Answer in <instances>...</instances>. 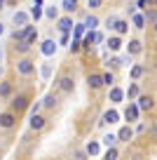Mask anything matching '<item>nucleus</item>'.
Here are the masks:
<instances>
[{"label":"nucleus","instance_id":"18","mask_svg":"<svg viewBox=\"0 0 157 160\" xmlns=\"http://www.w3.org/2000/svg\"><path fill=\"white\" fill-rule=\"evenodd\" d=\"M84 151H87V155H92V158H94V155H98V151H101V144H98V141H89Z\"/></svg>","mask_w":157,"mask_h":160},{"label":"nucleus","instance_id":"19","mask_svg":"<svg viewBox=\"0 0 157 160\" xmlns=\"http://www.w3.org/2000/svg\"><path fill=\"white\" fill-rule=\"evenodd\" d=\"M131 21H134V28H145V19H143V14H136V12H134L131 14Z\"/></svg>","mask_w":157,"mask_h":160},{"label":"nucleus","instance_id":"17","mask_svg":"<svg viewBox=\"0 0 157 160\" xmlns=\"http://www.w3.org/2000/svg\"><path fill=\"white\" fill-rule=\"evenodd\" d=\"M12 21H14L17 26H24V24H28V14H26V12H14Z\"/></svg>","mask_w":157,"mask_h":160},{"label":"nucleus","instance_id":"42","mask_svg":"<svg viewBox=\"0 0 157 160\" xmlns=\"http://www.w3.org/2000/svg\"><path fill=\"white\" fill-rule=\"evenodd\" d=\"M33 2H35V5H42V2H45V0H33Z\"/></svg>","mask_w":157,"mask_h":160},{"label":"nucleus","instance_id":"38","mask_svg":"<svg viewBox=\"0 0 157 160\" xmlns=\"http://www.w3.org/2000/svg\"><path fill=\"white\" fill-rule=\"evenodd\" d=\"M115 21H117V17H113V14H110L108 19H106V26H108V28H113V24H115Z\"/></svg>","mask_w":157,"mask_h":160},{"label":"nucleus","instance_id":"8","mask_svg":"<svg viewBox=\"0 0 157 160\" xmlns=\"http://www.w3.org/2000/svg\"><path fill=\"white\" fill-rule=\"evenodd\" d=\"M45 122H47V120H45L40 113H31V120H28L31 130H42V127H45Z\"/></svg>","mask_w":157,"mask_h":160},{"label":"nucleus","instance_id":"2","mask_svg":"<svg viewBox=\"0 0 157 160\" xmlns=\"http://www.w3.org/2000/svg\"><path fill=\"white\" fill-rule=\"evenodd\" d=\"M17 125V113L14 111H5V113H0V127L2 130H10V127Z\"/></svg>","mask_w":157,"mask_h":160},{"label":"nucleus","instance_id":"40","mask_svg":"<svg viewBox=\"0 0 157 160\" xmlns=\"http://www.w3.org/2000/svg\"><path fill=\"white\" fill-rule=\"evenodd\" d=\"M145 5H148V7H155V5H157V0H145Z\"/></svg>","mask_w":157,"mask_h":160},{"label":"nucleus","instance_id":"44","mask_svg":"<svg viewBox=\"0 0 157 160\" xmlns=\"http://www.w3.org/2000/svg\"><path fill=\"white\" fill-rule=\"evenodd\" d=\"M0 82H2V78H0Z\"/></svg>","mask_w":157,"mask_h":160},{"label":"nucleus","instance_id":"35","mask_svg":"<svg viewBox=\"0 0 157 160\" xmlns=\"http://www.w3.org/2000/svg\"><path fill=\"white\" fill-rule=\"evenodd\" d=\"M87 5L92 7V10H98V7L103 5V0H87Z\"/></svg>","mask_w":157,"mask_h":160},{"label":"nucleus","instance_id":"31","mask_svg":"<svg viewBox=\"0 0 157 160\" xmlns=\"http://www.w3.org/2000/svg\"><path fill=\"white\" fill-rule=\"evenodd\" d=\"M45 17H49V19H56V17H59V10H56L54 5L47 7V10H45Z\"/></svg>","mask_w":157,"mask_h":160},{"label":"nucleus","instance_id":"4","mask_svg":"<svg viewBox=\"0 0 157 160\" xmlns=\"http://www.w3.org/2000/svg\"><path fill=\"white\" fill-rule=\"evenodd\" d=\"M136 104H138V108H141V111H152V108H155V99H152L150 94H141Z\"/></svg>","mask_w":157,"mask_h":160},{"label":"nucleus","instance_id":"26","mask_svg":"<svg viewBox=\"0 0 157 160\" xmlns=\"http://www.w3.org/2000/svg\"><path fill=\"white\" fill-rule=\"evenodd\" d=\"M10 94H12V85H10V82H0V97H5V99H7Z\"/></svg>","mask_w":157,"mask_h":160},{"label":"nucleus","instance_id":"12","mask_svg":"<svg viewBox=\"0 0 157 160\" xmlns=\"http://www.w3.org/2000/svg\"><path fill=\"white\" fill-rule=\"evenodd\" d=\"M120 120V113L115 108H110V111H106V113H103V120L101 122H108V125H113V122H117Z\"/></svg>","mask_w":157,"mask_h":160},{"label":"nucleus","instance_id":"7","mask_svg":"<svg viewBox=\"0 0 157 160\" xmlns=\"http://www.w3.org/2000/svg\"><path fill=\"white\" fill-rule=\"evenodd\" d=\"M138 113H141L138 104H129L127 111H124V118H127V122H134V120H138Z\"/></svg>","mask_w":157,"mask_h":160},{"label":"nucleus","instance_id":"45","mask_svg":"<svg viewBox=\"0 0 157 160\" xmlns=\"http://www.w3.org/2000/svg\"><path fill=\"white\" fill-rule=\"evenodd\" d=\"M155 24H157V21H155Z\"/></svg>","mask_w":157,"mask_h":160},{"label":"nucleus","instance_id":"36","mask_svg":"<svg viewBox=\"0 0 157 160\" xmlns=\"http://www.w3.org/2000/svg\"><path fill=\"white\" fill-rule=\"evenodd\" d=\"M131 64V54H124L122 59H120V66H129Z\"/></svg>","mask_w":157,"mask_h":160},{"label":"nucleus","instance_id":"21","mask_svg":"<svg viewBox=\"0 0 157 160\" xmlns=\"http://www.w3.org/2000/svg\"><path fill=\"white\" fill-rule=\"evenodd\" d=\"M61 7L66 12H75L78 10V0H61Z\"/></svg>","mask_w":157,"mask_h":160},{"label":"nucleus","instance_id":"22","mask_svg":"<svg viewBox=\"0 0 157 160\" xmlns=\"http://www.w3.org/2000/svg\"><path fill=\"white\" fill-rule=\"evenodd\" d=\"M84 31H87V26H84V24H73V38H80V40H82Z\"/></svg>","mask_w":157,"mask_h":160},{"label":"nucleus","instance_id":"23","mask_svg":"<svg viewBox=\"0 0 157 160\" xmlns=\"http://www.w3.org/2000/svg\"><path fill=\"white\" fill-rule=\"evenodd\" d=\"M143 19H145V24H155V21H157V12H155V10H148V7H145Z\"/></svg>","mask_w":157,"mask_h":160},{"label":"nucleus","instance_id":"39","mask_svg":"<svg viewBox=\"0 0 157 160\" xmlns=\"http://www.w3.org/2000/svg\"><path fill=\"white\" fill-rule=\"evenodd\" d=\"M75 158H78V160H84V158H87V151H78V153H75Z\"/></svg>","mask_w":157,"mask_h":160},{"label":"nucleus","instance_id":"6","mask_svg":"<svg viewBox=\"0 0 157 160\" xmlns=\"http://www.w3.org/2000/svg\"><path fill=\"white\" fill-rule=\"evenodd\" d=\"M40 52H42L45 57H52L56 52V42L52 38H47V40H42V45H40Z\"/></svg>","mask_w":157,"mask_h":160},{"label":"nucleus","instance_id":"29","mask_svg":"<svg viewBox=\"0 0 157 160\" xmlns=\"http://www.w3.org/2000/svg\"><path fill=\"white\" fill-rule=\"evenodd\" d=\"M84 26H87V28H96V26H98V19H96L94 14H89L87 19H84Z\"/></svg>","mask_w":157,"mask_h":160},{"label":"nucleus","instance_id":"5","mask_svg":"<svg viewBox=\"0 0 157 160\" xmlns=\"http://www.w3.org/2000/svg\"><path fill=\"white\" fill-rule=\"evenodd\" d=\"M73 87H75V80L70 78V75H64V78L59 80V90L64 92V94H70V92H73Z\"/></svg>","mask_w":157,"mask_h":160},{"label":"nucleus","instance_id":"25","mask_svg":"<svg viewBox=\"0 0 157 160\" xmlns=\"http://www.w3.org/2000/svg\"><path fill=\"white\" fill-rule=\"evenodd\" d=\"M40 75H42V80H49V78H52V64H42Z\"/></svg>","mask_w":157,"mask_h":160},{"label":"nucleus","instance_id":"13","mask_svg":"<svg viewBox=\"0 0 157 160\" xmlns=\"http://www.w3.org/2000/svg\"><path fill=\"white\" fill-rule=\"evenodd\" d=\"M131 137H134V130H131V127H129V125H124L122 130L117 132V141H129V139H131Z\"/></svg>","mask_w":157,"mask_h":160},{"label":"nucleus","instance_id":"30","mask_svg":"<svg viewBox=\"0 0 157 160\" xmlns=\"http://www.w3.org/2000/svg\"><path fill=\"white\" fill-rule=\"evenodd\" d=\"M124 94H127L129 99H136V97H138V85H129V90L124 92Z\"/></svg>","mask_w":157,"mask_h":160},{"label":"nucleus","instance_id":"10","mask_svg":"<svg viewBox=\"0 0 157 160\" xmlns=\"http://www.w3.org/2000/svg\"><path fill=\"white\" fill-rule=\"evenodd\" d=\"M56 28H59L61 33H70V31H73V19H70V17H61Z\"/></svg>","mask_w":157,"mask_h":160},{"label":"nucleus","instance_id":"34","mask_svg":"<svg viewBox=\"0 0 157 160\" xmlns=\"http://www.w3.org/2000/svg\"><path fill=\"white\" fill-rule=\"evenodd\" d=\"M113 82H115V75L113 73H103V85H110V87H113Z\"/></svg>","mask_w":157,"mask_h":160},{"label":"nucleus","instance_id":"1","mask_svg":"<svg viewBox=\"0 0 157 160\" xmlns=\"http://www.w3.org/2000/svg\"><path fill=\"white\" fill-rule=\"evenodd\" d=\"M17 73L24 75V78H28V75H33V73H35V64H33L31 59H26V57H24V59L17 61Z\"/></svg>","mask_w":157,"mask_h":160},{"label":"nucleus","instance_id":"24","mask_svg":"<svg viewBox=\"0 0 157 160\" xmlns=\"http://www.w3.org/2000/svg\"><path fill=\"white\" fill-rule=\"evenodd\" d=\"M143 73H145V66H141V64H136V66L131 68V78H134V80H138Z\"/></svg>","mask_w":157,"mask_h":160},{"label":"nucleus","instance_id":"37","mask_svg":"<svg viewBox=\"0 0 157 160\" xmlns=\"http://www.w3.org/2000/svg\"><path fill=\"white\" fill-rule=\"evenodd\" d=\"M70 42V33H61V45H68Z\"/></svg>","mask_w":157,"mask_h":160},{"label":"nucleus","instance_id":"41","mask_svg":"<svg viewBox=\"0 0 157 160\" xmlns=\"http://www.w3.org/2000/svg\"><path fill=\"white\" fill-rule=\"evenodd\" d=\"M2 33H5V26H2V21H0V35H2Z\"/></svg>","mask_w":157,"mask_h":160},{"label":"nucleus","instance_id":"16","mask_svg":"<svg viewBox=\"0 0 157 160\" xmlns=\"http://www.w3.org/2000/svg\"><path fill=\"white\" fill-rule=\"evenodd\" d=\"M127 52H129V54H141V52H143V45L138 42V40H131V42L127 45Z\"/></svg>","mask_w":157,"mask_h":160},{"label":"nucleus","instance_id":"28","mask_svg":"<svg viewBox=\"0 0 157 160\" xmlns=\"http://www.w3.org/2000/svg\"><path fill=\"white\" fill-rule=\"evenodd\" d=\"M42 106L54 108V106H56V97H54V94H47V97H45V101H42Z\"/></svg>","mask_w":157,"mask_h":160},{"label":"nucleus","instance_id":"43","mask_svg":"<svg viewBox=\"0 0 157 160\" xmlns=\"http://www.w3.org/2000/svg\"><path fill=\"white\" fill-rule=\"evenodd\" d=\"M0 10H2V0H0Z\"/></svg>","mask_w":157,"mask_h":160},{"label":"nucleus","instance_id":"11","mask_svg":"<svg viewBox=\"0 0 157 160\" xmlns=\"http://www.w3.org/2000/svg\"><path fill=\"white\" fill-rule=\"evenodd\" d=\"M87 85L92 87V90H98V87H103V75H98V73H92L87 78Z\"/></svg>","mask_w":157,"mask_h":160},{"label":"nucleus","instance_id":"32","mask_svg":"<svg viewBox=\"0 0 157 160\" xmlns=\"http://www.w3.org/2000/svg\"><path fill=\"white\" fill-rule=\"evenodd\" d=\"M115 141H117V134H106L103 137V144L106 146H115Z\"/></svg>","mask_w":157,"mask_h":160},{"label":"nucleus","instance_id":"20","mask_svg":"<svg viewBox=\"0 0 157 160\" xmlns=\"http://www.w3.org/2000/svg\"><path fill=\"white\" fill-rule=\"evenodd\" d=\"M42 14H45L42 5H35V2H33V7H31V19H35V21H38V19H40Z\"/></svg>","mask_w":157,"mask_h":160},{"label":"nucleus","instance_id":"15","mask_svg":"<svg viewBox=\"0 0 157 160\" xmlns=\"http://www.w3.org/2000/svg\"><path fill=\"white\" fill-rule=\"evenodd\" d=\"M113 28H115V33H117V35H124V33L129 31V24H127L124 19H117V21L113 24Z\"/></svg>","mask_w":157,"mask_h":160},{"label":"nucleus","instance_id":"33","mask_svg":"<svg viewBox=\"0 0 157 160\" xmlns=\"http://www.w3.org/2000/svg\"><path fill=\"white\" fill-rule=\"evenodd\" d=\"M106 158H108V160H115V158H117V148H115V146H108V151H106Z\"/></svg>","mask_w":157,"mask_h":160},{"label":"nucleus","instance_id":"3","mask_svg":"<svg viewBox=\"0 0 157 160\" xmlns=\"http://www.w3.org/2000/svg\"><path fill=\"white\" fill-rule=\"evenodd\" d=\"M10 106H12V111H14V113H21V111H24L26 106H28V97H26V94H19V97H12Z\"/></svg>","mask_w":157,"mask_h":160},{"label":"nucleus","instance_id":"9","mask_svg":"<svg viewBox=\"0 0 157 160\" xmlns=\"http://www.w3.org/2000/svg\"><path fill=\"white\" fill-rule=\"evenodd\" d=\"M108 99L110 101H113V104H120V101H122L124 99V90H122V87H110V94H108Z\"/></svg>","mask_w":157,"mask_h":160},{"label":"nucleus","instance_id":"14","mask_svg":"<svg viewBox=\"0 0 157 160\" xmlns=\"http://www.w3.org/2000/svg\"><path fill=\"white\" fill-rule=\"evenodd\" d=\"M108 50H113V52H117V50H122V38L120 35H113V38H108Z\"/></svg>","mask_w":157,"mask_h":160},{"label":"nucleus","instance_id":"27","mask_svg":"<svg viewBox=\"0 0 157 160\" xmlns=\"http://www.w3.org/2000/svg\"><path fill=\"white\" fill-rule=\"evenodd\" d=\"M80 50H82V40H80V38H73V42H70V52H73V54H78Z\"/></svg>","mask_w":157,"mask_h":160}]
</instances>
